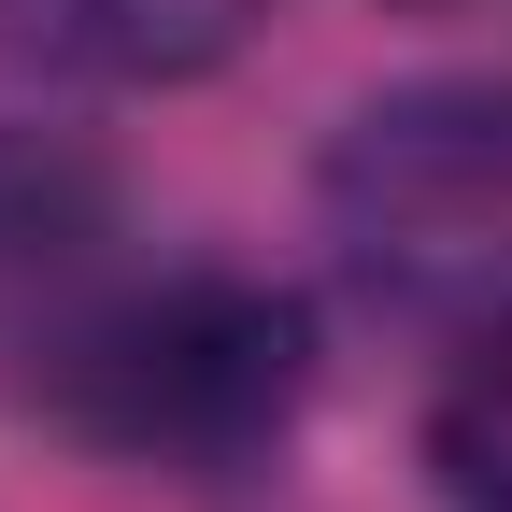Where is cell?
<instances>
[{
  "label": "cell",
  "mask_w": 512,
  "mask_h": 512,
  "mask_svg": "<svg viewBox=\"0 0 512 512\" xmlns=\"http://www.w3.org/2000/svg\"><path fill=\"white\" fill-rule=\"evenodd\" d=\"M128 285V214L114 171L72 143V128L0 114V399L43 413L57 356L100 328V299Z\"/></svg>",
  "instance_id": "3957f363"
},
{
  "label": "cell",
  "mask_w": 512,
  "mask_h": 512,
  "mask_svg": "<svg viewBox=\"0 0 512 512\" xmlns=\"http://www.w3.org/2000/svg\"><path fill=\"white\" fill-rule=\"evenodd\" d=\"M328 242L384 313L512 328V86H399L328 143Z\"/></svg>",
  "instance_id": "7a4b0ae2"
},
{
  "label": "cell",
  "mask_w": 512,
  "mask_h": 512,
  "mask_svg": "<svg viewBox=\"0 0 512 512\" xmlns=\"http://www.w3.org/2000/svg\"><path fill=\"white\" fill-rule=\"evenodd\" d=\"M313 399V313L256 271H128L57 356L43 413L128 470H242Z\"/></svg>",
  "instance_id": "6da1fadb"
},
{
  "label": "cell",
  "mask_w": 512,
  "mask_h": 512,
  "mask_svg": "<svg viewBox=\"0 0 512 512\" xmlns=\"http://www.w3.org/2000/svg\"><path fill=\"white\" fill-rule=\"evenodd\" d=\"M427 484L441 512H512V328H484L470 370L427 399Z\"/></svg>",
  "instance_id": "5b68a950"
},
{
  "label": "cell",
  "mask_w": 512,
  "mask_h": 512,
  "mask_svg": "<svg viewBox=\"0 0 512 512\" xmlns=\"http://www.w3.org/2000/svg\"><path fill=\"white\" fill-rule=\"evenodd\" d=\"M271 0H0V43L86 86H200Z\"/></svg>",
  "instance_id": "277c9868"
}]
</instances>
